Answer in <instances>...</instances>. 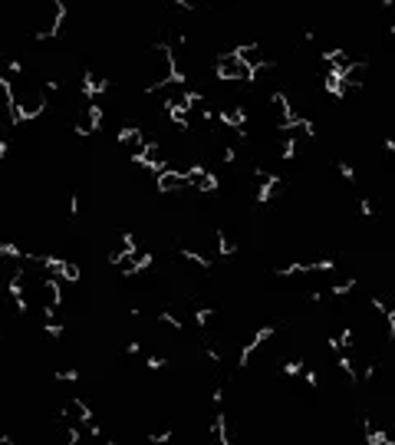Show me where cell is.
I'll return each mask as SVG.
<instances>
[{
  "label": "cell",
  "instance_id": "obj_2",
  "mask_svg": "<svg viewBox=\"0 0 395 445\" xmlns=\"http://www.w3.org/2000/svg\"><path fill=\"white\" fill-rule=\"evenodd\" d=\"M99 445H119V442H109V439H106V442H99Z\"/></svg>",
  "mask_w": 395,
  "mask_h": 445
},
{
  "label": "cell",
  "instance_id": "obj_1",
  "mask_svg": "<svg viewBox=\"0 0 395 445\" xmlns=\"http://www.w3.org/2000/svg\"><path fill=\"white\" fill-rule=\"evenodd\" d=\"M155 188H159V195H185V191H191L188 188V178L182 172H172V168H165L155 178Z\"/></svg>",
  "mask_w": 395,
  "mask_h": 445
}]
</instances>
